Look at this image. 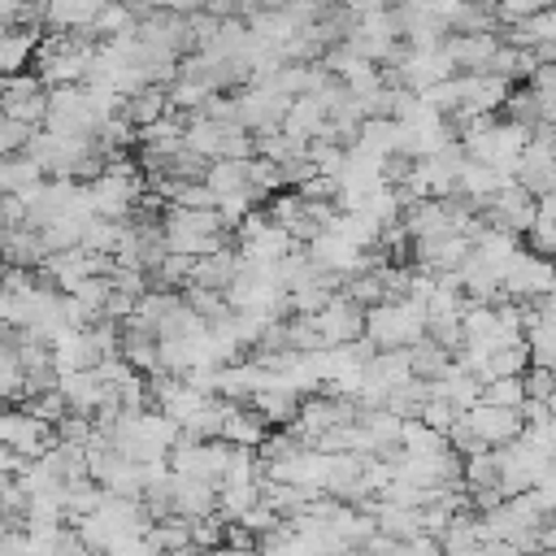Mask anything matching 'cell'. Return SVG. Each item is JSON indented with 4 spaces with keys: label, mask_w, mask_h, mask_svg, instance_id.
<instances>
[{
    "label": "cell",
    "mask_w": 556,
    "mask_h": 556,
    "mask_svg": "<svg viewBox=\"0 0 556 556\" xmlns=\"http://www.w3.org/2000/svg\"><path fill=\"white\" fill-rule=\"evenodd\" d=\"M460 426H465L478 443H486V447H513V443L526 434V417H521L517 408H495V404H473V408L460 417Z\"/></svg>",
    "instance_id": "1"
},
{
    "label": "cell",
    "mask_w": 556,
    "mask_h": 556,
    "mask_svg": "<svg viewBox=\"0 0 556 556\" xmlns=\"http://www.w3.org/2000/svg\"><path fill=\"white\" fill-rule=\"evenodd\" d=\"M526 556H556V552H543V547H539V552H526Z\"/></svg>",
    "instance_id": "3"
},
{
    "label": "cell",
    "mask_w": 556,
    "mask_h": 556,
    "mask_svg": "<svg viewBox=\"0 0 556 556\" xmlns=\"http://www.w3.org/2000/svg\"><path fill=\"white\" fill-rule=\"evenodd\" d=\"M526 382L521 378H495V382H482V404H495V408H526Z\"/></svg>",
    "instance_id": "2"
}]
</instances>
